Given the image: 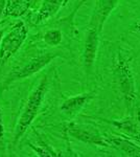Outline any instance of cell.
Here are the masks:
<instances>
[{"label": "cell", "instance_id": "12", "mask_svg": "<svg viewBox=\"0 0 140 157\" xmlns=\"http://www.w3.org/2000/svg\"><path fill=\"white\" fill-rule=\"evenodd\" d=\"M113 125L121 130L128 136L129 138H132L134 141H138L139 138V123L138 120L134 117H128L126 120L121 121H114ZM138 144V143H137Z\"/></svg>", "mask_w": 140, "mask_h": 157}, {"label": "cell", "instance_id": "14", "mask_svg": "<svg viewBox=\"0 0 140 157\" xmlns=\"http://www.w3.org/2000/svg\"><path fill=\"white\" fill-rule=\"evenodd\" d=\"M63 35L60 29H50L47 30L43 35V41L49 46H57L62 42Z\"/></svg>", "mask_w": 140, "mask_h": 157}, {"label": "cell", "instance_id": "5", "mask_svg": "<svg viewBox=\"0 0 140 157\" xmlns=\"http://www.w3.org/2000/svg\"><path fill=\"white\" fill-rule=\"evenodd\" d=\"M67 132L71 137L81 140L89 145L98 147H110L108 138L103 136L96 129L91 127H83L75 124H70L67 127Z\"/></svg>", "mask_w": 140, "mask_h": 157}, {"label": "cell", "instance_id": "3", "mask_svg": "<svg viewBox=\"0 0 140 157\" xmlns=\"http://www.w3.org/2000/svg\"><path fill=\"white\" fill-rule=\"evenodd\" d=\"M58 56V52H47L32 58L29 61H27L26 64H24L23 66L19 68H16V69H13L6 75V78H4L3 83H2V89H6L9 85H12L13 83L17 82V81L24 80V78H27L36 75L40 70H42L43 68L46 67Z\"/></svg>", "mask_w": 140, "mask_h": 157}, {"label": "cell", "instance_id": "2", "mask_svg": "<svg viewBox=\"0 0 140 157\" xmlns=\"http://www.w3.org/2000/svg\"><path fill=\"white\" fill-rule=\"evenodd\" d=\"M113 78L119 95L124 104L132 108L137 100L136 83L130 60L123 52L116 55L113 64Z\"/></svg>", "mask_w": 140, "mask_h": 157}, {"label": "cell", "instance_id": "6", "mask_svg": "<svg viewBox=\"0 0 140 157\" xmlns=\"http://www.w3.org/2000/svg\"><path fill=\"white\" fill-rule=\"evenodd\" d=\"M99 35H100V32L98 29L88 26L83 49V65L87 73L92 70L94 63H95L96 54L98 49Z\"/></svg>", "mask_w": 140, "mask_h": 157}, {"label": "cell", "instance_id": "7", "mask_svg": "<svg viewBox=\"0 0 140 157\" xmlns=\"http://www.w3.org/2000/svg\"><path fill=\"white\" fill-rule=\"evenodd\" d=\"M117 3L118 0H96L95 6L89 21V26L94 27L101 33L107 19L115 10Z\"/></svg>", "mask_w": 140, "mask_h": 157}, {"label": "cell", "instance_id": "9", "mask_svg": "<svg viewBox=\"0 0 140 157\" xmlns=\"http://www.w3.org/2000/svg\"><path fill=\"white\" fill-rule=\"evenodd\" d=\"M95 95V91H91V92L82 93V94H78L74 97L68 98L62 103L60 107V110L67 116H74L80 112L82 109L85 107L87 103L90 102L91 100Z\"/></svg>", "mask_w": 140, "mask_h": 157}, {"label": "cell", "instance_id": "18", "mask_svg": "<svg viewBox=\"0 0 140 157\" xmlns=\"http://www.w3.org/2000/svg\"><path fill=\"white\" fill-rule=\"evenodd\" d=\"M137 120H138V123H139V138L137 143L140 145V111H138V114H137Z\"/></svg>", "mask_w": 140, "mask_h": 157}, {"label": "cell", "instance_id": "11", "mask_svg": "<svg viewBox=\"0 0 140 157\" xmlns=\"http://www.w3.org/2000/svg\"><path fill=\"white\" fill-rule=\"evenodd\" d=\"M32 0H6L4 15L14 18H20L28 12Z\"/></svg>", "mask_w": 140, "mask_h": 157}, {"label": "cell", "instance_id": "8", "mask_svg": "<svg viewBox=\"0 0 140 157\" xmlns=\"http://www.w3.org/2000/svg\"><path fill=\"white\" fill-rule=\"evenodd\" d=\"M68 1L69 0H43L41 6L32 19L34 23L41 24L55 17L68 3Z\"/></svg>", "mask_w": 140, "mask_h": 157}, {"label": "cell", "instance_id": "16", "mask_svg": "<svg viewBox=\"0 0 140 157\" xmlns=\"http://www.w3.org/2000/svg\"><path fill=\"white\" fill-rule=\"evenodd\" d=\"M132 32L137 35H140V21H138L132 26Z\"/></svg>", "mask_w": 140, "mask_h": 157}, {"label": "cell", "instance_id": "10", "mask_svg": "<svg viewBox=\"0 0 140 157\" xmlns=\"http://www.w3.org/2000/svg\"><path fill=\"white\" fill-rule=\"evenodd\" d=\"M107 138L110 144V147H113L117 151L123 153V155L140 157V145L135 143L131 138L123 137V136H110Z\"/></svg>", "mask_w": 140, "mask_h": 157}, {"label": "cell", "instance_id": "19", "mask_svg": "<svg viewBox=\"0 0 140 157\" xmlns=\"http://www.w3.org/2000/svg\"><path fill=\"white\" fill-rule=\"evenodd\" d=\"M2 36H3V30L0 29V41H1V39H2Z\"/></svg>", "mask_w": 140, "mask_h": 157}, {"label": "cell", "instance_id": "17", "mask_svg": "<svg viewBox=\"0 0 140 157\" xmlns=\"http://www.w3.org/2000/svg\"><path fill=\"white\" fill-rule=\"evenodd\" d=\"M6 0H0V19H1L2 15H4V7H6Z\"/></svg>", "mask_w": 140, "mask_h": 157}, {"label": "cell", "instance_id": "13", "mask_svg": "<svg viewBox=\"0 0 140 157\" xmlns=\"http://www.w3.org/2000/svg\"><path fill=\"white\" fill-rule=\"evenodd\" d=\"M29 147L32 149L36 154L38 156H42V157H45V156H60V154L58 152H55L51 147H49L48 145L44 143L42 139L39 138V145L35 146V145H32L29 144Z\"/></svg>", "mask_w": 140, "mask_h": 157}, {"label": "cell", "instance_id": "15", "mask_svg": "<svg viewBox=\"0 0 140 157\" xmlns=\"http://www.w3.org/2000/svg\"><path fill=\"white\" fill-rule=\"evenodd\" d=\"M4 135H6V129H4L3 123V114H2V110L0 108V148L4 147Z\"/></svg>", "mask_w": 140, "mask_h": 157}, {"label": "cell", "instance_id": "1", "mask_svg": "<svg viewBox=\"0 0 140 157\" xmlns=\"http://www.w3.org/2000/svg\"><path fill=\"white\" fill-rule=\"evenodd\" d=\"M48 88H49V81H48L47 75H45L39 82V84L36 86L35 89L30 92L29 97L27 98L23 110H22L16 126H15L14 134H13V146L17 145L20 138L28 130V128L32 126L36 117L40 113Z\"/></svg>", "mask_w": 140, "mask_h": 157}, {"label": "cell", "instance_id": "4", "mask_svg": "<svg viewBox=\"0 0 140 157\" xmlns=\"http://www.w3.org/2000/svg\"><path fill=\"white\" fill-rule=\"evenodd\" d=\"M28 35V29L23 21H18L0 41V65H3L21 48Z\"/></svg>", "mask_w": 140, "mask_h": 157}]
</instances>
